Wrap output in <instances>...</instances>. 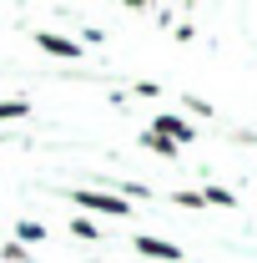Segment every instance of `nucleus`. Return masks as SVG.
<instances>
[{"label": "nucleus", "mask_w": 257, "mask_h": 263, "mask_svg": "<svg viewBox=\"0 0 257 263\" xmlns=\"http://www.w3.org/2000/svg\"><path fill=\"white\" fill-rule=\"evenodd\" d=\"M35 41H40V51H51V56H66V61H76V56H81V46H76L71 35H51V31H40Z\"/></svg>", "instance_id": "obj_4"}, {"label": "nucleus", "mask_w": 257, "mask_h": 263, "mask_svg": "<svg viewBox=\"0 0 257 263\" xmlns=\"http://www.w3.org/2000/svg\"><path fill=\"white\" fill-rule=\"evenodd\" d=\"M202 202H217V208H237V197L227 193V187H207V193H202Z\"/></svg>", "instance_id": "obj_6"}, {"label": "nucleus", "mask_w": 257, "mask_h": 263, "mask_svg": "<svg viewBox=\"0 0 257 263\" xmlns=\"http://www.w3.org/2000/svg\"><path fill=\"white\" fill-rule=\"evenodd\" d=\"M141 147H152L157 157H177V147H172L166 137H157V132H146V137H141Z\"/></svg>", "instance_id": "obj_5"}, {"label": "nucleus", "mask_w": 257, "mask_h": 263, "mask_svg": "<svg viewBox=\"0 0 257 263\" xmlns=\"http://www.w3.org/2000/svg\"><path fill=\"white\" fill-rule=\"evenodd\" d=\"M20 243H40V238H46V228H40V223H20Z\"/></svg>", "instance_id": "obj_8"}, {"label": "nucleus", "mask_w": 257, "mask_h": 263, "mask_svg": "<svg viewBox=\"0 0 257 263\" xmlns=\"http://www.w3.org/2000/svg\"><path fill=\"white\" fill-rule=\"evenodd\" d=\"M71 202L86 208V213H106V218H126V213H131V202H121L116 193H91V187H76Z\"/></svg>", "instance_id": "obj_1"}, {"label": "nucleus", "mask_w": 257, "mask_h": 263, "mask_svg": "<svg viewBox=\"0 0 257 263\" xmlns=\"http://www.w3.org/2000/svg\"><path fill=\"white\" fill-rule=\"evenodd\" d=\"M5 263H31V253H26L20 243H10V248H5Z\"/></svg>", "instance_id": "obj_11"}, {"label": "nucleus", "mask_w": 257, "mask_h": 263, "mask_svg": "<svg viewBox=\"0 0 257 263\" xmlns=\"http://www.w3.org/2000/svg\"><path fill=\"white\" fill-rule=\"evenodd\" d=\"M136 253H146V258H161V263H182V248H172V243H161V238H136Z\"/></svg>", "instance_id": "obj_3"}, {"label": "nucleus", "mask_w": 257, "mask_h": 263, "mask_svg": "<svg viewBox=\"0 0 257 263\" xmlns=\"http://www.w3.org/2000/svg\"><path fill=\"white\" fill-rule=\"evenodd\" d=\"M31 106L26 101H0V122H15V117H26Z\"/></svg>", "instance_id": "obj_7"}, {"label": "nucleus", "mask_w": 257, "mask_h": 263, "mask_svg": "<svg viewBox=\"0 0 257 263\" xmlns=\"http://www.w3.org/2000/svg\"><path fill=\"white\" fill-rule=\"evenodd\" d=\"M71 233H76V238H96V223H91V218H76V223H71Z\"/></svg>", "instance_id": "obj_9"}, {"label": "nucleus", "mask_w": 257, "mask_h": 263, "mask_svg": "<svg viewBox=\"0 0 257 263\" xmlns=\"http://www.w3.org/2000/svg\"><path fill=\"white\" fill-rule=\"evenodd\" d=\"M172 202H177V208H207V202H202V193H187V187L172 197Z\"/></svg>", "instance_id": "obj_10"}, {"label": "nucleus", "mask_w": 257, "mask_h": 263, "mask_svg": "<svg viewBox=\"0 0 257 263\" xmlns=\"http://www.w3.org/2000/svg\"><path fill=\"white\" fill-rule=\"evenodd\" d=\"M152 132H157V137H166L172 147H187V142H192V122H182V117H157V122H152Z\"/></svg>", "instance_id": "obj_2"}]
</instances>
